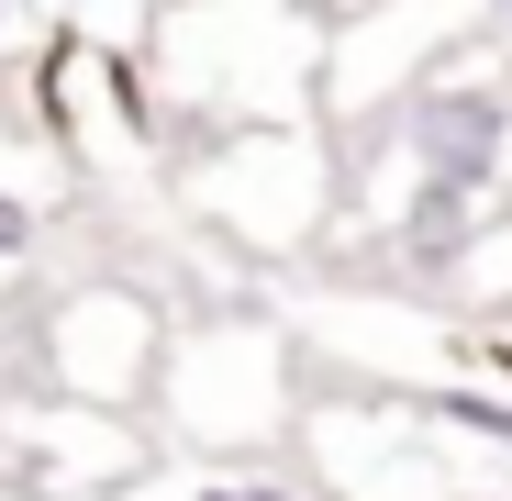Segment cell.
Segmentation results:
<instances>
[{
	"instance_id": "5",
	"label": "cell",
	"mask_w": 512,
	"mask_h": 501,
	"mask_svg": "<svg viewBox=\"0 0 512 501\" xmlns=\"http://www.w3.org/2000/svg\"><path fill=\"white\" fill-rule=\"evenodd\" d=\"M490 12H501V23H512V0H490Z\"/></svg>"
},
{
	"instance_id": "4",
	"label": "cell",
	"mask_w": 512,
	"mask_h": 501,
	"mask_svg": "<svg viewBox=\"0 0 512 501\" xmlns=\"http://www.w3.org/2000/svg\"><path fill=\"white\" fill-rule=\"evenodd\" d=\"M190 501H301L290 479H212V490H190Z\"/></svg>"
},
{
	"instance_id": "3",
	"label": "cell",
	"mask_w": 512,
	"mask_h": 501,
	"mask_svg": "<svg viewBox=\"0 0 512 501\" xmlns=\"http://www.w3.org/2000/svg\"><path fill=\"white\" fill-rule=\"evenodd\" d=\"M12 257H34V201L0 179V268H12Z\"/></svg>"
},
{
	"instance_id": "1",
	"label": "cell",
	"mask_w": 512,
	"mask_h": 501,
	"mask_svg": "<svg viewBox=\"0 0 512 501\" xmlns=\"http://www.w3.org/2000/svg\"><path fill=\"white\" fill-rule=\"evenodd\" d=\"M401 190L490 212L512 190V101L501 90H423L401 112Z\"/></svg>"
},
{
	"instance_id": "2",
	"label": "cell",
	"mask_w": 512,
	"mask_h": 501,
	"mask_svg": "<svg viewBox=\"0 0 512 501\" xmlns=\"http://www.w3.org/2000/svg\"><path fill=\"white\" fill-rule=\"evenodd\" d=\"M45 368H56L67 390H90V401L145 390V368H156V312H145L134 290H67V301L45 312Z\"/></svg>"
}]
</instances>
